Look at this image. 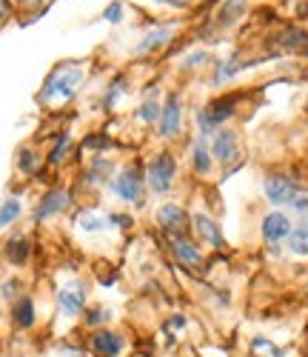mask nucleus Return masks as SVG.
Segmentation results:
<instances>
[{
	"label": "nucleus",
	"instance_id": "nucleus-1",
	"mask_svg": "<svg viewBox=\"0 0 308 357\" xmlns=\"http://www.w3.org/2000/svg\"><path fill=\"white\" fill-rule=\"evenodd\" d=\"M83 80H86V72H83L80 63H75V61L57 63V66L46 75V80H43V86H40L38 103L49 106V103H60V100H63V103L72 100V98L80 92Z\"/></svg>",
	"mask_w": 308,
	"mask_h": 357
},
{
	"label": "nucleus",
	"instance_id": "nucleus-2",
	"mask_svg": "<svg viewBox=\"0 0 308 357\" xmlns=\"http://www.w3.org/2000/svg\"><path fill=\"white\" fill-rule=\"evenodd\" d=\"M177 181V160L171 152H157L146 163V186L154 195H166Z\"/></svg>",
	"mask_w": 308,
	"mask_h": 357
},
{
	"label": "nucleus",
	"instance_id": "nucleus-3",
	"mask_svg": "<svg viewBox=\"0 0 308 357\" xmlns=\"http://www.w3.org/2000/svg\"><path fill=\"white\" fill-rule=\"evenodd\" d=\"M54 303H57V314L75 320L83 314L86 303H88V286L83 280H69V283H60L57 294H54Z\"/></svg>",
	"mask_w": 308,
	"mask_h": 357
},
{
	"label": "nucleus",
	"instance_id": "nucleus-4",
	"mask_svg": "<svg viewBox=\"0 0 308 357\" xmlns=\"http://www.w3.org/2000/svg\"><path fill=\"white\" fill-rule=\"evenodd\" d=\"M111 192L123 200V203H143V192H146V172H140L137 166H129L114 174L111 181Z\"/></svg>",
	"mask_w": 308,
	"mask_h": 357
},
{
	"label": "nucleus",
	"instance_id": "nucleus-5",
	"mask_svg": "<svg viewBox=\"0 0 308 357\" xmlns=\"http://www.w3.org/2000/svg\"><path fill=\"white\" fill-rule=\"evenodd\" d=\"M263 192H265V200L274 206H291L294 197L302 192V183L291 174H268Z\"/></svg>",
	"mask_w": 308,
	"mask_h": 357
},
{
	"label": "nucleus",
	"instance_id": "nucleus-6",
	"mask_svg": "<svg viewBox=\"0 0 308 357\" xmlns=\"http://www.w3.org/2000/svg\"><path fill=\"white\" fill-rule=\"evenodd\" d=\"M86 346H88L91 357H123V351H126V337H123L117 329L103 326V329H95L88 335Z\"/></svg>",
	"mask_w": 308,
	"mask_h": 357
},
{
	"label": "nucleus",
	"instance_id": "nucleus-7",
	"mask_svg": "<svg viewBox=\"0 0 308 357\" xmlns=\"http://www.w3.org/2000/svg\"><path fill=\"white\" fill-rule=\"evenodd\" d=\"M69 206H72V192L69 189H49L38 200L35 212H32V220L35 223H46L52 218H60L63 212H69Z\"/></svg>",
	"mask_w": 308,
	"mask_h": 357
},
{
	"label": "nucleus",
	"instance_id": "nucleus-8",
	"mask_svg": "<svg viewBox=\"0 0 308 357\" xmlns=\"http://www.w3.org/2000/svg\"><path fill=\"white\" fill-rule=\"evenodd\" d=\"M157 132L160 137L171 140L183 132V98L177 92H169L163 100V112H160V121H157Z\"/></svg>",
	"mask_w": 308,
	"mask_h": 357
},
{
	"label": "nucleus",
	"instance_id": "nucleus-9",
	"mask_svg": "<svg viewBox=\"0 0 308 357\" xmlns=\"http://www.w3.org/2000/svg\"><path fill=\"white\" fill-rule=\"evenodd\" d=\"M208 146H211V158L220 166H231V163L240 160V137H237V132H231L226 126L214 132Z\"/></svg>",
	"mask_w": 308,
	"mask_h": 357
},
{
	"label": "nucleus",
	"instance_id": "nucleus-10",
	"mask_svg": "<svg viewBox=\"0 0 308 357\" xmlns=\"http://www.w3.org/2000/svg\"><path fill=\"white\" fill-rule=\"evenodd\" d=\"M9 323H12V329H17V332L35 329V323H38V306H35V297L32 294L23 291L15 303H9Z\"/></svg>",
	"mask_w": 308,
	"mask_h": 357
},
{
	"label": "nucleus",
	"instance_id": "nucleus-11",
	"mask_svg": "<svg viewBox=\"0 0 308 357\" xmlns=\"http://www.w3.org/2000/svg\"><path fill=\"white\" fill-rule=\"evenodd\" d=\"M260 229H263V241L271 243V246H277V243H286L288 241L294 223H291V218L286 212H268L263 218V226Z\"/></svg>",
	"mask_w": 308,
	"mask_h": 357
},
{
	"label": "nucleus",
	"instance_id": "nucleus-12",
	"mask_svg": "<svg viewBox=\"0 0 308 357\" xmlns=\"http://www.w3.org/2000/svg\"><path fill=\"white\" fill-rule=\"evenodd\" d=\"M169 249H171L174 260L189 266V269H197V266L203 263V249L194 241H189L186 234H169Z\"/></svg>",
	"mask_w": 308,
	"mask_h": 357
},
{
	"label": "nucleus",
	"instance_id": "nucleus-13",
	"mask_svg": "<svg viewBox=\"0 0 308 357\" xmlns=\"http://www.w3.org/2000/svg\"><path fill=\"white\" fill-rule=\"evenodd\" d=\"M192 226H194L197 241H200V243H206L208 249H223V246H226L223 229L217 226V220H214L211 215H203V212H197V215L192 218Z\"/></svg>",
	"mask_w": 308,
	"mask_h": 357
},
{
	"label": "nucleus",
	"instance_id": "nucleus-14",
	"mask_svg": "<svg viewBox=\"0 0 308 357\" xmlns=\"http://www.w3.org/2000/svg\"><path fill=\"white\" fill-rule=\"evenodd\" d=\"M174 38V26H154L140 38V43L134 46V54L137 57H146V54H157L163 52Z\"/></svg>",
	"mask_w": 308,
	"mask_h": 357
},
{
	"label": "nucleus",
	"instance_id": "nucleus-15",
	"mask_svg": "<svg viewBox=\"0 0 308 357\" xmlns=\"http://www.w3.org/2000/svg\"><path fill=\"white\" fill-rule=\"evenodd\" d=\"M0 255H3V260L12 269H23L29 257H32V241H29V234H12L3 243V249H0Z\"/></svg>",
	"mask_w": 308,
	"mask_h": 357
},
{
	"label": "nucleus",
	"instance_id": "nucleus-16",
	"mask_svg": "<svg viewBox=\"0 0 308 357\" xmlns=\"http://www.w3.org/2000/svg\"><path fill=\"white\" fill-rule=\"evenodd\" d=\"M189 215H186V209L183 206H177V203H163L160 209H157V226L163 229V231H169V234H183L189 229Z\"/></svg>",
	"mask_w": 308,
	"mask_h": 357
},
{
	"label": "nucleus",
	"instance_id": "nucleus-17",
	"mask_svg": "<svg viewBox=\"0 0 308 357\" xmlns=\"http://www.w3.org/2000/svg\"><path fill=\"white\" fill-rule=\"evenodd\" d=\"M83 181L88 186H106V183H111L114 181V163L109 158H95V160L86 166Z\"/></svg>",
	"mask_w": 308,
	"mask_h": 357
},
{
	"label": "nucleus",
	"instance_id": "nucleus-18",
	"mask_svg": "<svg viewBox=\"0 0 308 357\" xmlns=\"http://www.w3.org/2000/svg\"><path fill=\"white\" fill-rule=\"evenodd\" d=\"M160 112H163V100L157 95V89H148L146 98L137 106V121H143L146 126H154V123L160 121Z\"/></svg>",
	"mask_w": 308,
	"mask_h": 357
},
{
	"label": "nucleus",
	"instance_id": "nucleus-19",
	"mask_svg": "<svg viewBox=\"0 0 308 357\" xmlns=\"http://www.w3.org/2000/svg\"><path fill=\"white\" fill-rule=\"evenodd\" d=\"M192 166L197 172V177H208L214 169V158H211V146L208 137H197L192 146Z\"/></svg>",
	"mask_w": 308,
	"mask_h": 357
},
{
	"label": "nucleus",
	"instance_id": "nucleus-20",
	"mask_svg": "<svg viewBox=\"0 0 308 357\" xmlns=\"http://www.w3.org/2000/svg\"><path fill=\"white\" fill-rule=\"evenodd\" d=\"M77 229L86 231V234L103 231V229H109V215H103L98 209H80L77 212Z\"/></svg>",
	"mask_w": 308,
	"mask_h": 357
},
{
	"label": "nucleus",
	"instance_id": "nucleus-21",
	"mask_svg": "<svg viewBox=\"0 0 308 357\" xmlns=\"http://www.w3.org/2000/svg\"><path fill=\"white\" fill-rule=\"evenodd\" d=\"M286 246H288L291 255H297V257H308V218L300 220V223H294V229H291V234H288Z\"/></svg>",
	"mask_w": 308,
	"mask_h": 357
},
{
	"label": "nucleus",
	"instance_id": "nucleus-22",
	"mask_svg": "<svg viewBox=\"0 0 308 357\" xmlns=\"http://www.w3.org/2000/svg\"><path fill=\"white\" fill-rule=\"evenodd\" d=\"M20 215H23V200H20L17 195L6 197L3 203H0V231L12 229V226L20 220Z\"/></svg>",
	"mask_w": 308,
	"mask_h": 357
},
{
	"label": "nucleus",
	"instance_id": "nucleus-23",
	"mask_svg": "<svg viewBox=\"0 0 308 357\" xmlns=\"http://www.w3.org/2000/svg\"><path fill=\"white\" fill-rule=\"evenodd\" d=\"M15 166H17L20 174L35 177L40 172V152H35V149H29V146H20L17 149V158H15Z\"/></svg>",
	"mask_w": 308,
	"mask_h": 357
},
{
	"label": "nucleus",
	"instance_id": "nucleus-24",
	"mask_svg": "<svg viewBox=\"0 0 308 357\" xmlns=\"http://www.w3.org/2000/svg\"><path fill=\"white\" fill-rule=\"evenodd\" d=\"M111 317H114V312L109 306H91V309L83 312V326L95 332V329H103V326H109Z\"/></svg>",
	"mask_w": 308,
	"mask_h": 357
},
{
	"label": "nucleus",
	"instance_id": "nucleus-25",
	"mask_svg": "<svg viewBox=\"0 0 308 357\" xmlns=\"http://www.w3.org/2000/svg\"><path fill=\"white\" fill-rule=\"evenodd\" d=\"M69 152H72V135L66 132V135H60L57 143L52 146V152L46 155V163H49V166H60V163L69 158Z\"/></svg>",
	"mask_w": 308,
	"mask_h": 357
},
{
	"label": "nucleus",
	"instance_id": "nucleus-26",
	"mask_svg": "<svg viewBox=\"0 0 308 357\" xmlns=\"http://www.w3.org/2000/svg\"><path fill=\"white\" fill-rule=\"evenodd\" d=\"M252 354L254 357H286V349H280L274 340L257 335V337H252Z\"/></svg>",
	"mask_w": 308,
	"mask_h": 357
},
{
	"label": "nucleus",
	"instance_id": "nucleus-27",
	"mask_svg": "<svg viewBox=\"0 0 308 357\" xmlns=\"http://www.w3.org/2000/svg\"><path fill=\"white\" fill-rule=\"evenodd\" d=\"M280 46L288 52H305L308 49V32H302V29H288V32L280 38Z\"/></svg>",
	"mask_w": 308,
	"mask_h": 357
},
{
	"label": "nucleus",
	"instance_id": "nucleus-28",
	"mask_svg": "<svg viewBox=\"0 0 308 357\" xmlns=\"http://www.w3.org/2000/svg\"><path fill=\"white\" fill-rule=\"evenodd\" d=\"M20 294H23V283L17 278H9V280L0 283V301L3 303H15Z\"/></svg>",
	"mask_w": 308,
	"mask_h": 357
},
{
	"label": "nucleus",
	"instance_id": "nucleus-29",
	"mask_svg": "<svg viewBox=\"0 0 308 357\" xmlns=\"http://www.w3.org/2000/svg\"><path fill=\"white\" fill-rule=\"evenodd\" d=\"M237 72H240V63H234V61H220V63H217V72H214V86L226 83V80L234 77Z\"/></svg>",
	"mask_w": 308,
	"mask_h": 357
},
{
	"label": "nucleus",
	"instance_id": "nucleus-30",
	"mask_svg": "<svg viewBox=\"0 0 308 357\" xmlns=\"http://www.w3.org/2000/svg\"><path fill=\"white\" fill-rule=\"evenodd\" d=\"M52 357H88V351L83 346H75V343H57L52 349Z\"/></svg>",
	"mask_w": 308,
	"mask_h": 357
},
{
	"label": "nucleus",
	"instance_id": "nucleus-31",
	"mask_svg": "<svg viewBox=\"0 0 308 357\" xmlns=\"http://www.w3.org/2000/svg\"><path fill=\"white\" fill-rule=\"evenodd\" d=\"M126 92V80L123 77H117L111 86H109V92H106V98H103V103H106V109H114V103L120 100V95Z\"/></svg>",
	"mask_w": 308,
	"mask_h": 357
},
{
	"label": "nucleus",
	"instance_id": "nucleus-32",
	"mask_svg": "<svg viewBox=\"0 0 308 357\" xmlns=\"http://www.w3.org/2000/svg\"><path fill=\"white\" fill-rule=\"evenodd\" d=\"M109 146H111V140L106 135H95V137L83 140V149H88V152H109Z\"/></svg>",
	"mask_w": 308,
	"mask_h": 357
},
{
	"label": "nucleus",
	"instance_id": "nucleus-33",
	"mask_svg": "<svg viewBox=\"0 0 308 357\" xmlns=\"http://www.w3.org/2000/svg\"><path fill=\"white\" fill-rule=\"evenodd\" d=\"M288 209H291V212H297V215H300L302 220L308 218V189H302V192H300V195L294 197V203L288 206Z\"/></svg>",
	"mask_w": 308,
	"mask_h": 357
},
{
	"label": "nucleus",
	"instance_id": "nucleus-34",
	"mask_svg": "<svg viewBox=\"0 0 308 357\" xmlns=\"http://www.w3.org/2000/svg\"><path fill=\"white\" fill-rule=\"evenodd\" d=\"M103 17H106L109 23H120V20H123V3H117V0H114V3L103 12Z\"/></svg>",
	"mask_w": 308,
	"mask_h": 357
},
{
	"label": "nucleus",
	"instance_id": "nucleus-35",
	"mask_svg": "<svg viewBox=\"0 0 308 357\" xmlns=\"http://www.w3.org/2000/svg\"><path fill=\"white\" fill-rule=\"evenodd\" d=\"M208 61V54L206 52H197V54H189L186 57V63H183V69H194V66H203Z\"/></svg>",
	"mask_w": 308,
	"mask_h": 357
},
{
	"label": "nucleus",
	"instance_id": "nucleus-36",
	"mask_svg": "<svg viewBox=\"0 0 308 357\" xmlns=\"http://www.w3.org/2000/svg\"><path fill=\"white\" fill-rule=\"evenodd\" d=\"M109 226H120V229H129V226H132V218H126V215H114V212H109Z\"/></svg>",
	"mask_w": 308,
	"mask_h": 357
},
{
	"label": "nucleus",
	"instance_id": "nucleus-37",
	"mask_svg": "<svg viewBox=\"0 0 308 357\" xmlns=\"http://www.w3.org/2000/svg\"><path fill=\"white\" fill-rule=\"evenodd\" d=\"M12 15V0H0V26H3Z\"/></svg>",
	"mask_w": 308,
	"mask_h": 357
},
{
	"label": "nucleus",
	"instance_id": "nucleus-38",
	"mask_svg": "<svg viewBox=\"0 0 308 357\" xmlns=\"http://www.w3.org/2000/svg\"><path fill=\"white\" fill-rule=\"evenodd\" d=\"M186 323H189V320L183 317V314H174V317L169 320V329H177V332H180V329H186Z\"/></svg>",
	"mask_w": 308,
	"mask_h": 357
},
{
	"label": "nucleus",
	"instance_id": "nucleus-39",
	"mask_svg": "<svg viewBox=\"0 0 308 357\" xmlns=\"http://www.w3.org/2000/svg\"><path fill=\"white\" fill-rule=\"evenodd\" d=\"M160 3H166V6H177V9H186L192 0H160Z\"/></svg>",
	"mask_w": 308,
	"mask_h": 357
},
{
	"label": "nucleus",
	"instance_id": "nucleus-40",
	"mask_svg": "<svg viewBox=\"0 0 308 357\" xmlns=\"http://www.w3.org/2000/svg\"><path fill=\"white\" fill-rule=\"evenodd\" d=\"M29 3H35V6H38V3H43V0H29Z\"/></svg>",
	"mask_w": 308,
	"mask_h": 357
}]
</instances>
